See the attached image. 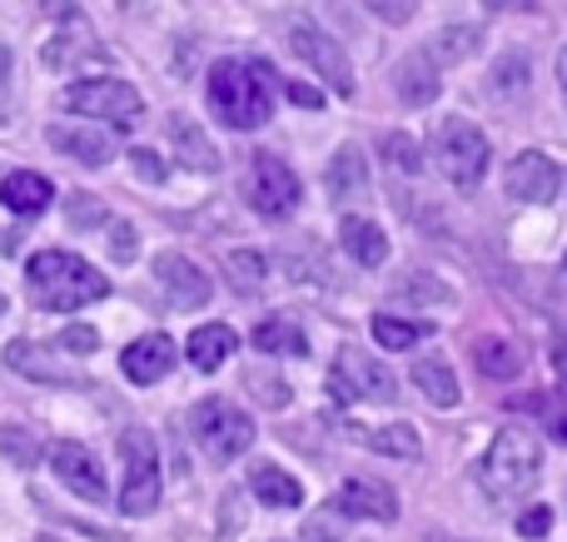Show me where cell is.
Segmentation results:
<instances>
[{"label":"cell","mask_w":567,"mask_h":542,"mask_svg":"<svg viewBox=\"0 0 567 542\" xmlns=\"http://www.w3.org/2000/svg\"><path fill=\"white\" fill-rule=\"evenodd\" d=\"M393 95L413 110L439 100V60H433V50H413V55H403L393 65Z\"/></svg>","instance_id":"16"},{"label":"cell","mask_w":567,"mask_h":542,"mask_svg":"<svg viewBox=\"0 0 567 542\" xmlns=\"http://www.w3.org/2000/svg\"><path fill=\"white\" fill-rule=\"evenodd\" d=\"M120 458H125V483H120V513L145 518L159 503V448L145 428L120 434Z\"/></svg>","instance_id":"8"},{"label":"cell","mask_w":567,"mask_h":542,"mask_svg":"<svg viewBox=\"0 0 567 542\" xmlns=\"http://www.w3.org/2000/svg\"><path fill=\"white\" fill-rule=\"evenodd\" d=\"M35 542H55V538H35Z\"/></svg>","instance_id":"47"},{"label":"cell","mask_w":567,"mask_h":542,"mask_svg":"<svg viewBox=\"0 0 567 542\" xmlns=\"http://www.w3.org/2000/svg\"><path fill=\"white\" fill-rule=\"evenodd\" d=\"M135 175L140 179H150V185H155V179H165V165H159V155H150V149H135Z\"/></svg>","instance_id":"41"},{"label":"cell","mask_w":567,"mask_h":542,"mask_svg":"<svg viewBox=\"0 0 567 542\" xmlns=\"http://www.w3.org/2000/svg\"><path fill=\"white\" fill-rule=\"evenodd\" d=\"M0 309H6V299H0Z\"/></svg>","instance_id":"48"},{"label":"cell","mask_w":567,"mask_h":542,"mask_svg":"<svg viewBox=\"0 0 567 542\" xmlns=\"http://www.w3.org/2000/svg\"><path fill=\"white\" fill-rule=\"evenodd\" d=\"M558 85H563V105H567V45H563V55H558Z\"/></svg>","instance_id":"45"},{"label":"cell","mask_w":567,"mask_h":542,"mask_svg":"<svg viewBox=\"0 0 567 542\" xmlns=\"http://www.w3.org/2000/svg\"><path fill=\"white\" fill-rule=\"evenodd\" d=\"M0 454L10 458L16 468H35V458H40V444H35V434L30 428H20V424H6L0 428Z\"/></svg>","instance_id":"32"},{"label":"cell","mask_w":567,"mask_h":542,"mask_svg":"<svg viewBox=\"0 0 567 542\" xmlns=\"http://www.w3.org/2000/svg\"><path fill=\"white\" fill-rule=\"evenodd\" d=\"M518 533L523 538H548L553 533V508H528V513L518 518Z\"/></svg>","instance_id":"39"},{"label":"cell","mask_w":567,"mask_h":542,"mask_svg":"<svg viewBox=\"0 0 567 542\" xmlns=\"http://www.w3.org/2000/svg\"><path fill=\"white\" fill-rule=\"evenodd\" d=\"M478 45H483V30L478 25H449L429 50H433V60H463V55H473Z\"/></svg>","instance_id":"31"},{"label":"cell","mask_w":567,"mask_h":542,"mask_svg":"<svg viewBox=\"0 0 567 542\" xmlns=\"http://www.w3.org/2000/svg\"><path fill=\"white\" fill-rule=\"evenodd\" d=\"M60 348H70V354H90V348H95V329H65V334H60Z\"/></svg>","instance_id":"42"},{"label":"cell","mask_w":567,"mask_h":542,"mask_svg":"<svg viewBox=\"0 0 567 542\" xmlns=\"http://www.w3.org/2000/svg\"><path fill=\"white\" fill-rule=\"evenodd\" d=\"M255 348L269 354V358H303L309 354V334H303L289 314H275L255 329Z\"/></svg>","instance_id":"24"},{"label":"cell","mask_w":567,"mask_h":542,"mask_svg":"<svg viewBox=\"0 0 567 542\" xmlns=\"http://www.w3.org/2000/svg\"><path fill=\"white\" fill-rule=\"evenodd\" d=\"M225 274H229V284H235L239 294H259L265 279H269V259L255 254V249H235V254L225 259Z\"/></svg>","instance_id":"29"},{"label":"cell","mask_w":567,"mask_h":542,"mask_svg":"<svg viewBox=\"0 0 567 542\" xmlns=\"http://www.w3.org/2000/svg\"><path fill=\"white\" fill-rule=\"evenodd\" d=\"M383 159H389L399 175H419L423 169V149L409 135H383Z\"/></svg>","instance_id":"33"},{"label":"cell","mask_w":567,"mask_h":542,"mask_svg":"<svg viewBox=\"0 0 567 542\" xmlns=\"http://www.w3.org/2000/svg\"><path fill=\"white\" fill-rule=\"evenodd\" d=\"M189 434H195L199 454L209 463H235L255 448V418L229 398H205V404L189 408Z\"/></svg>","instance_id":"4"},{"label":"cell","mask_w":567,"mask_h":542,"mask_svg":"<svg viewBox=\"0 0 567 542\" xmlns=\"http://www.w3.org/2000/svg\"><path fill=\"white\" fill-rule=\"evenodd\" d=\"M339 239H343V249H349V259H359L363 269H379L383 259H389V234H383L373 219L349 215L339 225Z\"/></svg>","instance_id":"22"},{"label":"cell","mask_w":567,"mask_h":542,"mask_svg":"<svg viewBox=\"0 0 567 542\" xmlns=\"http://www.w3.org/2000/svg\"><path fill=\"white\" fill-rule=\"evenodd\" d=\"M110 234H115V239H105V244L115 249V264H130V259L140 254V249H135V229L120 225V219H115V225H110Z\"/></svg>","instance_id":"38"},{"label":"cell","mask_w":567,"mask_h":542,"mask_svg":"<svg viewBox=\"0 0 567 542\" xmlns=\"http://www.w3.org/2000/svg\"><path fill=\"white\" fill-rule=\"evenodd\" d=\"M169 139H175V149L185 155V165H195V169H219V155H215V145H209L205 135H199V125L195 119H185V115H175L169 119Z\"/></svg>","instance_id":"27"},{"label":"cell","mask_w":567,"mask_h":542,"mask_svg":"<svg viewBox=\"0 0 567 542\" xmlns=\"http://www.w3.org/2000/svg\"><path fill=\"white\" fill-rule=\"evenodd\" d=\"M433 324H403V319H389V314H379L373 319V338H379L389 354H399V348H413L423 334H429Z\"/></svg>","instance_id":"30"},{"label":"cell","mask_w":567,"mask_h":542,"mask_svg":"<svg viewBox=\"0 0 567 542\" xmlns=\"http://www.w3.org/2000/svg\"><path fill=\"white\" fill-rule=\"evenodd\" d=\"M245 199L259 209V215L289 219L293 209H299L303 189H299V175H293L279 155L259 149V155H249V169H245Z\"/></svg>","instance_id":"9"},{"label":"cell","mask_w":567,"mask_h":542,"mask_svg":"<svg viewBox=\"0 0 567 542\" xmlns=\"http://www.w3.org/2000/svg\"><path fill=\"white\" fill-rule=\"evenodd\" d=\"M323 185H329L333 205H359V199H369V165H363L359 145H339V149H333Z\"/></svg>","instance_id":"17"},{"label":"cell","mask_w":567,"mask_h":542,"mask_svg":"<svg viewBox=\"0 0 567 542\" xmlns=\"http://www.w3.org/2000/svg\"><path fill=\"white\" fill-rule=\"evenodd\" d=\"M50 468H55L60 483H65L75 498H85V503H105L110 498L105 473H100L95 454H90L85 444H55L50 448Z\"/></svg>","instance_id":"12"},{"label":"cell","mask_w":567,"mask_h":542,"mask_svg":"<svg viewBox=\"0 0 567 542\" xmlns=\"http://www.w3.org/2000/svg\"><path fill=\"white\" fill-rule=\"evenodd\" d=\"M429 155L453 189H478V179L488 175V135L473 119H458V115L439 119Z\"/></svg>","instance_id":"5"},{"label":"cell","mask_w":567,"mask_h":542,"mask_svg":"<svg viewBox=\"0 0 567 542\" xmlns=\"http://www.w3.org/2000/svg\"><path fill=\"white\" fill-rule=\"evenodd\" d=\"M235 348H239L235 329H229V324H205V329H195V334H189L185 354H189V364H195L199 374H215V368L225 364Z\"/></svg>","instance_id":"21"},{"label":"cell","mask_w":567,"mask_h":542,"mask_svg":"<svg viewBox=\"0 0 567 542\" xmlns=\"http://www.w3.org/2000/svg\"><path fill=\"white\" fill-rule=\"evenodd\" d=\"M60 100H65V110H75V115H85V119H110V129H130V125H140V115H145L140 90L130 85V80H115V75L75 80Z\"/></svg>","instance_id":"7"},{"label":"cell","mask_w":567,"mask_h":542,"mask_svg":"<svg viewBox=\"0 0 567 542\" xmlns=\"http://www.w3.org/2000/svg\"><path fill=\"white\" fill-rule=\"evenodd\" d=\"M249 493H255L265 508H299L303 503V488L275 463H259L255 473H249Z\"/></svg>","instance_id":"25"},{"label":"cell","mask_w":567,"mask_h":542,"mask_svg":"<svg viewBox=\"0 0 567 542\" xmlns=\"http://www.w3.org/2000/svg\"><path fill=\"white\" fill-rule=\"evenodd\" d=\"M483 6H488V10H528L533 0H483Z\"/></svg>","instance_id":"44"},{"label":"cell","mask_w":567,"mask_h":542,"mask_svg":"<svg viewBox=\"0 0 567 542\" xmlns=\"http://www.w3.org/2000/svg\"><path fill=\"white\" fill-rule=\"evenodd\" d=\"M10 115V50L0 45V125H6Z\"/></svg>","instance_id":"43"},{"label":"cell","mask_w":567,"mask_h":542,"mask_svg":"<svg viewBox=\"0 0 567 542\" xmlns=\"http://www.w3.org/2000/svg\"><path fill=\"white\" fill-rule=\"evenodd\" d=\"M558 185H563V175L543 149H523V155L508 165V175H503V189H508L518 205H553V199H558Z\"/></svg>","instance_id":"11"},{"label":"cell","mask_w":567,"mask_h":542,"mask_svg":"<svg viewBox=\"0 0 567 542\" xmlns=\"http://www.w3.org/2000/svg\"><path fill=\"white\" fill-rule=\"evenodd\" d=\"M413 384H419V394L429 398L433 408H453L463 398L458 394V374L449 368V358H443V354L419 358V364H413Z\"/></svg>","instance_id":"23"},{"label":"cell","mask_w":567,"mask_h":542,"mask_svg":"<svg viewBox=\"0 0 567 542\" xmlns=\"http://www.w3.org/2000/svg\"><path fill=\"white\" fill-rule=\"evenodd\" d=\"M70 225H115V219L95 205V195H70Z\"/></svg>","instance_id":"36"},{"label":"cell","mask_w":567,"mask_h":542,"mask_svg":"<svg viewBox=\"0 0 567 542\" xmlns=\"http://www.w3.org/2000/svg\"><path fill=\"white\" fill-rule=\"evenodd\" d=\"M353 438H359L363 448H373V454H389V458H419V454H423L419 428H413V424H393V428H353Z\"/></svg>","instance_id":"26"},{"label":"cell","mask_w":567,"mask_h":542,"mask_svg":"<svg viewBox=\"0 0 567 542\" xmlns=\"http://www.w3.org/2000/svg\"><path fill=\"white\" fill-rule=\"evenodd\" d=\"M155 279H159V289L169 294V304H179V309H205L209 294H215L209 274L185 254H159L155 259Z\"/></svg>","instance_id":"13"},{"label":"cell","mask_w":567,"mask_h":542,"mask_svg":"<svg viewBox=\"0 0 567 542\" xmlns=\"http://www.w3.org/2000/svg\"><path fill=\"white\" fill-rule=\"evenodd\" d=\"M25 284H30V299L40 309H50V314H75V309L110 294V279L90 259L65 254V249H45V254L30 259Z\"/></svg>","instance_id":"2"},{"label":"cell","mask_w":567,"mask_h":542,"mask_svg":"<svg viewBox=\"0 0 567 542\" xmlns=\"http://www.w3.org/2000/svg\"><path fill=\"white\" fill-rule=\"evenodd\" d=\"M528 90V60L523 55H508V60H498V70H493V95H523Z\"/></svg>","instance_id":"34"},{"label":"cell","mask_w":567,"mask_h":542,"mask_svg":"<svg viewBox=\"0 0 567 542\" xmlns=\"http://www.w3.org/2000/svg\"><path fill=\"white\" fill-rule=\"evenodd\" d=\"M553 434H558L563 444H567V418H558V424H553Z\"/></svg>","instance_id":"46"},{"label":"cell","mask_w":567,"mask_h":542,"mask_svg":"<svg viewBox=\"0 0 567 542\" xmlns=\"http://www.w3.org/2000/svg\"><path fill=\"white\" fill-rule=\"evenodd\" d=\"M45 139L60 149V155L80 159V165H90V169H100V165H110V159H115V145H110V135H105V129L50 125V129H45Z\"/></svg>","instance_id":"18"},{"label":"cell","mask_w":567,"mask_h":542,"mask_svg":"<svg viewBox=\"0 0 567 542\" xmlns=\"http://www.w3.org/2000/svg\"><path fill=\"white\" fill-rule=\"evenodd\" d=\"M55 199V185H50L45 175H35V169H16V175L0 179V205L10 209V215H45V205Z\"/></svg>","instance_id":"19"},{"label":"cell","mask_w":567,"mask_h":542,"mask_svg":"<svg viewBox=\"0 0 567 542\" xmlns=\"http://www.w3.org/2000/svg\"><path fill=\"white\" fill-rule=\"evenodd\" d=\"M289 100L299 110H319L323 105V90L319 85H303V80H289Z\"/></svg>","instance_id":"40"},{"label":"cell","mask_w":567,"mask_h":542,"mask_svg":"<svg viewBox=\"0 0 567 542\" xmlns=\"http://www.w3.org/2000/svg\"><path fill=\"white\" fill-rule=\"evenodd\" d=\"M349 518H373V523H393L399 518V493H393L383 478H349L339 488V503Z\"/></svg>","instance_id":"15"},{"label":"cell","mask_w":567,"mask_h":542,"mask_svg":"<svg viewBox=\"0 0 567 542\" xmlns=\"http://www.w3.org/2000/svg\"><path fill=\"white\" fill-rule=\"evenodd\" d=\"M249 388L259 394V404H265V408H284V404H289V388H284V378H279V374L249 368Z\"/></svg>","instance_id":"35"},{"label":"cell","mask_w":567,"mask_h":542,"mask_svg":"<svg viewBox=\"0 0 567 542\" xmlns=\"http://www.w3.org/2000/svg\"><path fill=\"white\" fill-rule=\"evenodd\" d=\"M538 473H543V444L533 434H523V428H503L493 438L488 458L478 463V483L493 503H513V498L533 493Z\"/></svg>","instance_id":"3"},{"label":"cell","mask_w":567,"mask_h":542,"mask_svg":"<svg viewBox=\"0 0 567 542\" xmlns=\"http://www.w3.org/2000/svg\"><path fill=\"white\" fill-rule=\"evenodd\" d=\"M6 364L25 378H40V384H80V374L70 364H50V348L45 344H30V338H16L6 348Z\"/></svg>","instance_id":"20"},{"label":"cell","mask_w":567,"mask_h":542,"mask_svg":"<svg viewBox=\"0 0 567 542\" xmlns=\"http://www.w3.org/2000/svg\"><path fill=\"white\" fill-rule=\"evenodd\" d=\"M289 50H293V55H299L319 80H329L339 95H353V65H349L343 45L329 35V30L309 25V20H293V25H289Z\"/></svg>","instance_id":"10"},{"label":"cell","mask_w":567,"mask_h":542,"mask_svg":"<svg viewBox=\"0 0 567 542\" xmlns=\"http://www.w3.org/2000/svg\"><path fill=\"white\" fill-rule=\"evenodd\" d=\"M363 10H373V15L389 20V25H403V20H413L419 0H363Z\"/></svg>","instance_id":"37"},{"label":"cell","mask_w":567,"mask_h":542,"mask_svg":"<svg viewBox=\"0 0 567 542\" xmlns=\"http://www.w3.org/2000/svg\"><path fill=\"white\" fill-rule=\"evenodd\" d=\"M478 368L483 378H518L523 374V354L518 344H508V338H478Z\"/></svg>","instance_id":"28"},{"label":"cell","mask_w":567,"mask_h":542,"mask_svg":"<svg viewBox=\"0 0 567 542\" xmlns=\"http://www.w3.org/2000/svg\"><path fill=\"white\" fill-rule=\"evenodd\" d=\"M275 85L279 75L265 60H215V70H209V110L229 129H259L275 115Z\"/></svg>","instance_id":"1"},{"label":"cell","mask_w":567,"mask_h":542,"mask_svg":"<svg viewBox=\"0 0 567 542\" xmlns=\"http://www.w3.org/2000/svg\"><path fill=\"white\" fill-rule=\"evenodd\" d=\"M563 269H567V259H563Z\"/></svg>","instance_id":"49"},{"label":"cell","mask_w":567,"mask_h":542,"mask_svg":"<svg viewBox=\"0 0 567 542\" xmlns=\"http://www.w3.org/2000/svg\"><path fill=\"white\" fill-rule=\"evenodd\" d=\"M329 394L339 398L343 408L349 404H393L399 398V378L389 374V364H379L363 348H339L329 368Z\"/></svg>","instance_id":"6"},{"label":"cell","mask_w":567,"mask_h":542,"mask_svg":"<svg viewBox=\"0 0 567 542\" xmlns=\"http://www.w3.org/2000/svg\"><path fill=\"white\" fill-rule=\"evenodd\" d=\"M175 364H179V348H175V338H169V334H145V338H135V344L120 354L125 378H130V384H140V388L159 384V378H165Z\"/></svg>","instance_id":"14"}]
</instances>
